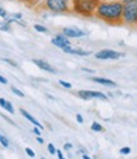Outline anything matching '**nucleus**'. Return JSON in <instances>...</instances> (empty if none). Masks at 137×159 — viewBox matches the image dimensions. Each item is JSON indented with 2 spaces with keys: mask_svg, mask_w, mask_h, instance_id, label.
<instances>
[{
  "mask_svg": "<svg viewBox=\"0 0 137 159\" xmlns=\"http://www.w3.org/2000/svg\"><path fill=\"white\" fill-rule=\"evenodd\" d=\"M97 16L105 22H119L123 18L122 3H100L97 8Z\"/></svg>",
  "mask_w": 137,
  "mask_h": 159,
  "instance_id": "nucleus-1",
  "label": "nucleus"
},
{
  "mask_svg": "<svg viewBox=\"0 0 137 159\" xmlns=\"http://www.w3.org/2000/svg\"><path fill=\"white\" fill-rule=\"evenodd\" d=\"M99 0H73V8L76 13L83 16H91L97 10Z\"/></svg>",
  "mask_w": 137,
  "mask_h": 159,
  "instance_id": "nucleus-2",
  "label": "nucleus"
},
{
  "mask_svg": "<svg viewBox=\"0 0 137 159\" xmlns=\"http://www.w3.org/2000/svg\"><path fill=\"white\" fill-rule=\"evenodd\" d=\"M123 20L126 23L137 22V0H125V3H123Z\"/></svg>",
  "mask_w": 137,
  "mask_h": 159,
  "instance_id": "nucleus-3",
  "label": "nucleus"
},
{
  "mask_svg": "<svg viewBox=\"0 0 137 159\" xmlns=\"http://www.w3.org/2000/svg\"><path fill=\"white\" fill-rule=\"evenodd\" d=\"M68 2L70 0H46V5L53 11L64 13L68 10Z\"/></svg>",
  "mask_w": 137,
  "mask_h": 159,
  "instance_id": "nucleus-4",
  "label": "nucleus"
},
{
  "mask_svg": "<svg viewBox=\"0 0 137 159\" xmlns=\"http://www.w3.org/2000/svg\"><path fill=\"white\" fill-rule=\"evenodd\" d=\"M122 55L117 51L113 50H102L99 52L95 54V57L100 59V60H114V59H119Z\"/></svg>",
  "mask_w": 137,
  "mask_h": 159,
  "instance_id": "nucleus-5",
  "label": "nucleus"
},
{
  "mask_svg": "<svg viewBox=\"0 0 137 159\" xmlns=\"http://www.w3.org/2000/svg\"><path fill=\"white\" fill-rule=\"evenodd\" d=\"M79 97L83 99H91V98H98V99H107V96L100 93V92H94V90H80L79 92Z\"/></svg>",
  "mask_w": 137,
  "mask_h": 159,
  "instance_id": "nucleus-6",
  "label": "nucleus"
},
{
  "mask_svg": "<svg viewBox=\"0 0 137 159\" xmlns=\"http://www.w3.org/2000/svg\"><path fill=\"white\" fill-rule=\"evenodd\" d=\"M52 43L55 46L60 47V48H65V47L70 46V41H68V39L66 37H64V36H57V37L52 38Z\"/></svg>",
  "mask_w": 137,
  "mask_h": 159,
  "instance_id": "nucleus-7",
  "label": "nucleus"
},
{
  "mask_svg": "<svg viewBox=\"0 0 137 159\" xmlns=\"http://www.w3.org/2000/svg\"><path fill=\"white\" fill-rule=\"evenodd\" d=\"M64 34H65L66 37L76 38V37L85 36V32H83L81 30H77V28H64Z\"/></svg>",
  "mask_w": 137,
  "mask_h": 159,
  "instance_id": "nucleus-8",
  "label": "nucleus"
},
{
  "mask_svg": "<svg viewBox=\"0 0 137 159\" xmlns=\"http://www.w3.org/2000/svg\"><path fill=\"white\" fill-rule=\"evenodd\" d=\"M33 62L38 66V68H41V69L47 70V71H50V73H56V69H55L53 66H51L48 62H46V61H42V60H33Z\"/></svg>",
  "mask_w": 137,
  "mask_h": 159,
  "instance_id": "nucleus-9",
  "label": "nucleus"
},
{
  "mask_svg": "<svg viewBox=\"0 0 137 159\" xmlns=\"http://www.w3.org/2000/svg\"><path fill=\"white\" fill-rule=\"evenodd\" d=\"M65 52H67V54H74V55H80V56H88V55H90V51H83V50H74V48H71L70 46L68 47H65V48H62Z\"/></svg>",
  "mask_w": 137,
  "mask_h": 159,
  "instance_id": "nucleus-10",
  "label": "nucleus"
},
{
  "mask_svg": "<svg viewBox=\"0 0 137 159\" xmlns=\"http://www.w3.org/2000/svg\"><path fill=\"white\" fill-rule=\"evenodd\" d=\"M20 113H22V115H23V116H24V117H25V118H27V120H28V121H31V122H32V124H33L34 126L39 127L41 130H42V129H43V126H42V125H41V124H39V122H38V121L36 120V118H34V117H33L32 115H29L28 112H27L25 110H20Z\"/></svg>",
  "mask_w": 137,
  "mask_h": 159,
  "instance_id": "nucleus-11",
  "label": "nucleus"
},
{
  "mask_svg": "<svg viewBox=\"0 0 137 159\" xmlns=\"http://www.w3.org/2000/svg\"><path fill=\"white\" fill-rule=\"evenodd\" d=\"M91 80H93V82H95V83H99V84L107 85V87H116V85H117L114 82L109 80V79H105V78H93Z\"/></svg>",
  "mask_w": 137,
  "mask_h": 159,
  "instance_id": "nucleus-12",
  "label": "nucleus"
},
{
  "mask_svg": "<svg viewBox=\"0 0 137 159\" xmlns=\"http://www.w3.org/2000/svg\"><path fill=\"white\" fill-rule=\"evenodd\" d=\"M0 106H2L4 110H7L9 113H14V108H13L11 103L10 102H7L4 98H0Z\"/></svg>",
  "mask_w": 137,
  "mask_h": 159,
  "instance_id": "nucleus-13",
  "label": "nucleus"
},
{
  "mask_svg": "<svg viewBox=\"0 0 137 159\" xmlns=\"http://www.w3.org/2000/svg\"><path fill=\"white\" fill-rule=\"evenodd\" d=\"M91 130L95 131V132H99V131L103 130V127H102V125H99L98 122H93V124H91Z\"/></svg>",
  "mask_w": 137,
  "mask_h": 159,
  "instance_id": "nucleus-14",
  "label": "nucleus"
},
{
  "mask_svg": "<svg viewBox=\"0 0 137 159\" xmlns=\"http://www.w3.org/2000/svg\"><path fill=\"white\" fill-rule=\"evenodd\" d=\"M11 90H13V93L17 94L18 97H24V93H23V92H20L18 88H15V87H11Z\"/></svg>",
  "mask_w": 137,
  "mask_h": 159,
  "instance_id": "nucleus-15",
  "label": "nucleus"
},
{
  "mask_svg": "<svg viewBox=\"0 0 137 159\" xmlns=\"http://www.w3.org/2000/svg\"><path fill=\"white\" fill-rule=\"evenodd\" d=\"M34 30H36V31H38V32H42V33L47 32V28H46V27H43V25H39V24H36V25H34Z\"/></svg>",
  "mask_w": 137,
  "mask_h": 159,
  "instance_id": "nucleus-16",
  "label": "nucleus"
},
{
  "mask_svg": "<svg viewBox=\"0 0 137 159\" xmlns=\"http://www.w3.org/2000/svg\"><path fill=\"white\" fill-rule=\"evenodd\" d=\"M19 2H23V3H25L27 5H29V7H33L34 4L38 3V0H19Z\"/></svg>",
  "mask_w": 137,
  "mask_h": 159,
  "instance_id": "nucleus-17",
  "label": "nucleus"
},
{
  "mask_svg": "<svg viewBox=\"0 0 137 159\" xmlns=\"http://www.w3.org/2000/svg\"><path fill=\"white\" fill-rule=\"evenodd\" d=\"M0 143H2V145H3V147H8V145H9V141H8V139L7 138H4L3 135L2 136H0Z\"/></svg>",
  "mask_w": 137,
  "mask_h": 159,
  "instance_id": "nucleus-18",
  "label": "nucleus"
},
{
  "mask_svg": "<svg viewBox=\"0 0 137 159\" xmlns=\"http://www.w3.org/2000/svg\"><path fill=\"white\" fill-rule=\"evenodd\" d=\"M50 154H56V148L53 147V144H48V147H47Z\"/></svg>",
  "mask_w": 137,
  "mask_h": 159,
  "instance_id": "nucleus-19",
  "label": "nucleus"
},
{
  "mask_svg": "<svg viewBox=\"0 0 137 159\" xmlns=\"http://www.w3.org/2000/svg\"><path fill=\"white\" fill-rule=\"evenodd\" d=\"M59 83H60L62 87L67 88V89H70V88H71V84H70V83H67V82H65V80H59Z\"/></svg>",
  "mask_w": 137,
  "mask_h": 159,
  "instance_id": "nucleus-20",
  "label": "nucleus"
},
{
  "mask_svg": "<svg viewBox=\"0 0 137 159\" xmlns=\"http://www.w3.org/2000/svg\"><path fill=\"white\" fill-rule=\"evenodd\" d=\"M119 153L126 155V154H130V153H131V149H130V148H127V147H126V148H122V149L119 150Z\"/></svg>",
  "mask_w": 137,
  "mask_h": 159,
  "instance_id": "nucleus-21",
  "label": "nucleus"
},
{
  "mask_svg": "<svg viewBox=\"0 0 137 159\" xmlns=\"http://www.w3.org/2000/svg\"><path fill=\"white\" fill-rule=\"evenodd\" d=\"M25 153L28 154V155H29L31 158H33V157L36 155V153H34V152H33V150H32L31 148H25Z\"/></svg>",
  "mask_w": 137,
  "mask_h": 159,
  "instance_id": "nucleus-22",
  "label": "nucleus"
},
{
  "mask_svg": "<svg viewBox=\"0 0 137 159\" xmlns=\"http://www.w3.org/2000/svg\"><path fill=\"white\" fill-rule=\"evenodd\" d=\"M76 120H77V122H79V124H83V121H84V120H83V116L79 115V113L76 115Z\"/></svg>",
  "mask_w": 137,
  "mask_h": 159,
  "instance_id": "nucleus-23",
  "label": "nucleus"
},
{
  "mask_svg": "<svg viewBox=\"0 0 137 159\" xmlns=\"http://www.w3.org/2000/svg\"><path fill=\"white\" fill-rule=\"evenodd\" d=\"M0 17H3V18L7 17V11H5L3 8H0Z\"/></svg>",
  "mask_w": 137,
  "mask_h": 159,
  "instance_id": "nucleus-24",
  "label": "nucleus"
},
{
  "mask_svg": "<svg viewBox=\"0 0 137 159\" xmlns=\"http://www.w3.org/2000/svg\"><path fill=\"white\" fill-rule=\"evenodd\" d=\"M0 83H2V84H7V83H8V80H7V79H5L4 76L0 75Z\"/></svg>",
  "mask_w": 137,
  "mask_h": 159,
  "instance_id": "nucleus-25",
  "label": "nucleus"
},
{
  "mask_svg": "<svg viewBox=\"0 0 137 159\" xmlns=\"http://www.w3.org/2000/svg\"><path fill=\"white\" fill-rule=\"evenodd\" d=\"M33 132H34V134H36V135H39V134H41V129L36 126V127H34V130H33Z\"/></svg>",
  "mask_w": 137,
  "mask_h": 159,
  "instance_id": "nucleus-26",
  "label": "nucleus"
},
{
  "mask_svg": "<svg viewBox=\"0 0 137 159\" xmlns=\"http://www.w3.org/2000/svg\"><path fill=\"white\" fill-rule=\"evenodd\" d=\"M71 147H73V145L67 143V144H65V145H64V149H65V150H68V149H71Z\"/></svg>",
  "mask_w": 137,
  "mask_h": 159,
  "instance_id": "nucleus-27",
  "label": "nucleus"
},
{
  "mask_svg": "<svg viewBox=\"0 0 137 159\" xmlns=\"http://www.w3.org/2000/svg\"><path fill=\"white\" fill-rule=\"evenodd\" d=\"M2 30H3V31H9V30H10V27H9V23H7L5 25H3Z\"/></svg>",
  "mask_w": 137,
  "mask_h": 159,
  "instance_id": "nucleus-28",
  "label": "nucleus"
},
{
  "mask_svg": "<svg viewBox=\"0 0 137 159\" xmlns=\"http://www.w3.org/2000/svg\"><path fill=\"white\" fill-rule=\"evenodd\" d=\"M4 61H7V62H9L10 65H13V66H17V64L15 62H13L11 60H8V59H4Z\"/></svg>",
  "mask_w": 137,
  "mask_h": 159,
  "instance_id": "nucleus-29",
  "label": "nucleus"
},
{
  "mask_svg": "<svg viewBox=\"0 0 137 159\" xmlns=\"http://www.w3.org/2000/svg\"><path fill=\"white\" fill-rule=\"evenodd\" d=\"M37 141H38L39 144H43V139H42V138H37Z\"/></svg>",
  "mask_w": 137,
  "mask_h": 159,
  "instance_id": "nucleus-30",
  "label": "nucleus"
},
{
  "mask_svg": "<svg viewBox=\"0 0 137 159\" xmlns=\"http://www.w3.org/2000/svg\"><path fill=\"white\" fill-rule=\"evenodd\" d=\"M83 159H90L88 155H83Z\"/></svg>",
  "mask_w": 137,
  "mask_h": 159,
  "instance_id": "nucleus-31",
  "label": "nucleus"
},
{
  "mask_svg": "<svg viewBox=\"0 0 137 159\" xmlns=\"http://www.w3.org/2000/svg\"><path fill=\"white\" fill-rule=\"evenodd\" d=\"M60 159H65V158H64V157H62V158H60Z\"/></svg>",
  "mask_w": 137,
  "mask_h": 159,
  "instance_id": "nucleus-32",
  "label": "nucleus"
},
{
  "mask_svg": "<svg viewBox=\"0 0 137 159\" xmlns=\"http://www.w3.org/2000/svg\"><path fill=\"white\" fill-rule=\"evenodd\" d=\"M42 159H45V158H42Z\"/></svg>",
  "mask_w": 137,
  "mask_h": 159,
  "instance_id": "nucleus-33",
  "label": "nucleus"
},
{
  "mask_svg": "<svg viewBox=\"0 0 137 159\" xmlns=\"http://www.w3.org/2000/svg\"><path fill=\"white\" fill-rule=\"evenodd\" d=\"M0 136H2V135H0Z\"/></svg>",
  "mask_w": 137,
  "mask_h": 159,
  "instance_id": "nucleus-34",
  "label": "nucleus"
}]
</instances>
